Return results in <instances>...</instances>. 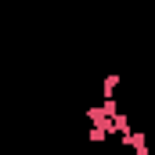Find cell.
<instances>
[{"mask_svg":"<svg viewBox=\"0 0 155 155\" xmlns=\"http://www.w3.org/2000/svg\"><path fill=\"white\" fill-rule=\"evenodd\" d=\"M119 141H123V148H130L134 155H148V152H152V148H148V137H144V130H130V134H123Z\"/></svg>","mask_w":155,"mask_h":155,"instance_id":"1","label":"cell"},{"mask_svg":"<svg viewBox=\"0 0 155 155\" xmlns=\"http://www.w3.org/2000/svg\"><path fill=\"white\" fill-rule=\"evenodd\" d=\"M119 83H123V76H119V72H108V76L101 79V101H105V97H116Z\"/></svg>","mask_w":155,"mask_h":155,"instance_id":"2","label":"cell"},{"mask_svg":"<svg viewBox=\"0 0 155 155\" xmlns=\"http://www.w3.org/2000/svg\"><path fill=\"white\" fill-rule=\"evenodd\" d=\"M130 130H134V126H130V116L119 108L116 116H112V134H119V137H123V134H130Z\"/></svg>","mask_w":155,"mask_h":155,"instance_id":"3","label":"cell"}]
</instances>
